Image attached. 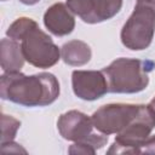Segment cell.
Masks as SVG:
<instances>
[{"label":"cell","mask_w":155,"mask_h":155,"mask_svg":"<svg viewBox=\"0 0 155 155\" xmlns=\"http://www.w3.org/2000/svg\"><path fill=\"white\" fill-rule=\"evenodd\" d=\"M1 98L24 107H44L53 103L59 94V82L50 73L27 76L21 71L1 76Z\"/></svg>","instance_id":"cell-1"},{"label":"cell","mask_w":155,"mask_h":155,"mask_svg":"<svg viewBox=\"0 0 155 155\" xmlns=\"http://www.w3.org/2000/svg\"><path fill=\"white\" fill-rule=\"evenodd\" d=\"M151 62L132 58H117L102 71L108 82V91L113 93H136L147 88Z\"/></svg>","instance_id":"cell-2"},{"label":"cell","mask_w":155,"mask_h":155,"mask_svg":"<svg viewBox=\"0 0 155 155\" xmlns=\"http://www.w3.org/2000/svg\"><path fill=\"white\" fill-rule=\"evenodd\" d=\"M155 33V0H137L134 11L124 24L121 41L130 50L147 48Z\"/></svg>","instance_id":"cell-3"},{"label":"cell","mask_w":155,"mask_h":155,"mask_svg":"<svg viewBox=\"0 0 155 155\" xmlns=\"http://www.w3.org/2000/svg\"><path fill=\"white\" fill-rule=\"evenodd\" d=\"M155 127V113L150 105H140L137 117L120 133L108 154H140L145 140Z\"/></svg>","instance_id":"cell-4"},{"label":"cell","mask_w":155,"mask_h":155,"mask_svg":"<svg viewBox=\"0 0 155 155\" xmlns=\"http://www.w3.org/2000/svg\"><path fill=\"white\" fill-rule=\"evenodd\" d=\"M57 127L64 139L88 144L96 150L108 142V134L94 127L92 117L78 110H70L62 114L58 119Z\"/></svg>","instance_id":"cell-5"},{"label":"cell","mask_w":155,"mask_h":155,"mask_svg":"<svg viewBox=\"0 0 155 155\" xmlns=\"http://www.w3.org/2000/svg\"><path fill=\"white\" fill-rule=\"evenodd\" d=\"M21 46L24 59L38 68H50L54 65L61 57L58 47L52 39L39 28L38 23L21 39Z\"/></svg>","instance_id":"cell-6"},{"label":"cell","mask_w":155,"mask_h":155,"mask_svg":"<svg viewBox=\"0 0 155 155\" xmlns=\"http://www.w3.org/2000/svg\"><path fill=\"white\" fill-rule=\"evenodd\" d=\"M139 109L140 104H107L93 113L92 121L98 131L108 136L117 134L137 117Z\"/></svg>","instance_id":"cell-7"},{"label":"cell","mask_w":155,"mask_h":155,"mask_svg":"<svg viewBox=\"0 0 155 155\" xmlns=\"http://www.w3.org/2000/svg\"><path fill=\"white\" fill-rule=\"evenodd\" d=\"M74 93L85 101H94L108 92V82L103 71L74 70L71 74Z\"/></svg>","instance_id":"cell-8"},{"label":"cell","mask_w":155,"mask_h":155,"mask_svg":"<svg viewBox=\"0 0 155 155\" xmlns=\"http://www.w3.org/2000/svg\"><path fill=\"white\" fill-rule=\"evenodd\" d=\"M71 11L64 4H54L47 8L44 16V23L46 28L57 36L68 35L75 27V21Z\"/></svg>","instance_id":"cell-9"},{"label":"cell","mask_w":155,"mask_h":155,"mask_svg":"<svg viewBox=\"0 0 155 155\" xmlns=\"http://www.w3.org/2000/svg\"><path fill=\"white\" fill-rule=\"evenodd\" d=\"M24 63L21 44L13 39L1 40V67L5 73L19 71Z\"/></svg>","instance_id":"cell-10"},{"label":"cell","mask_w":155,"mask_h":155,"mask_svg":"<svg viewBox=\"0 0 155 155\" xmlns=\"http://www.w3.org/2000/svg\"><path fill=\"white\" fill-rule=\"evenodd\" d=\"M61 56L63 61L69 65H84L91 58L90 46L80 40H73L63 45L61 50Z\"/></svg>","instance_id":"cell-11"},{"label":"cell","mask_w":155,"mask_h":155,"mask_svg":"<svg viewBox=\"0 0 155 155\" xmlns=\"http://www.w3.org/2000/svg\"><path fill=\"white\" fill-rule=\"evenodd\" d=\"M122 0H93V10L87 23H99L114 17L121 8Z\"/></svg>","instance_id":"cell-12"},{"label":"cell","mask_w":155,"mask_h":155,"mask_svg":"<svg viewBox=\"0 0 155 155\" xmlns=\"http://www.w3.org/2000/svg\"><path fill=\"white\" fill-rule=\"evenodd\" d=\"M36 24L35 21H33L31 18H27V17H22V18H18L16 19L7 29L6 34L7 36H10V39H13V40H19L27 34V31L33 28L34 25Z\"/></svg>","instance_id":"cell-13"},{"label":"cell","mask_w":155,"mask_h":155,"mask_svg":"<svg viewBox=\"0 0 155 155\" xmlns=\"http://www.w3.org/2000/svg\"><path fill=\"white\" fill-rule=\"evenodd\" d=\"M19 126H21V122L17 119L2 114L1 116V144L12 142Z\"/></svg>","instance_id":"cell-14"},{"label":"cell","mask_w":155,"mask_h":155,"mask_svg":"<svg viewBox=\"0 0 155 155\" xmlns=\"http://www.w3.org/2000/svg\"><path fill=\"white\" fill-rule=\"evenodd\" d=\"M67 6L74 15H78L87 23L93 10V0H67Z\"/></svg>","instance_id":"cell-15"},{"label":"cell","mask_w":155,"mask_h":155,"mask_svg":"<svg viewBox=\"0 0 155 155\" xmlns=\"http://www.w3.org/2000/svg\"><path fill=\"white\" fill-rule=\"evenodd\" d=\"M70 154H94L96 149L88 144H84V143H75L73 144L69 150Z\"/></svg>","instance_id":"cell-16"},{"label":"cell","mask_w":155,"mask_h":155,"mask_svg":"<svg viewBox=\"0 0 155 155\" xmlns=\"http://www.w3.org/2000/svg\"><path fill=\"white\" fill-rule=\"evenodd\" d=\"M142 153H147V154H155V136L149 137L143 148H142Z\"/></svg>","instance_id":"cell-17"},{"label":"cell","mask_w":155,"mask_h":155,"mask_svg":"<svg viewBox=\"0 0 155 155\" xmlns=\"http://www.w3.org/2000/svg\"><path fill=\"white\" fill-rule=\"evenodd\" d=\"M4 144H7L8 145V148H6V147H1V151L2 153H27L23 148H21L18 144H16V143H13V142H7V143H4Z\"/></svg>","instance_id":"cell-18"},{"label":"cell","mask_w":155,"mask_h":155,"mask_svg":"<svg viewBox=\"0 0 155 155\" xmlns=\"http://www.w3.org/2000/svg\"><path fill=\"white\" fill-rule=\"evenodd\" d=\"M23 4H25V5H34V4H36L39 0H21Z\"/></svg>","instance_id":"cell-19"},{"label":"cell","mask_w":155,"mask_h":155,"mask_svg":"<svg viewBox=\"0 0 155 155\" xmlns=\"http://www.w3.org/2000/svg\"><path fill=\"white\" fill-rule=\"evenodd\" d=\"M151 108H153V110H154V113H155V97L151 99V102H150V104H149Z\"/></svg>","instance_id":"cell-20"},{"label":"cell","mask_w":155,"mask_h":155,"mask_svg":"<svg viewBox=\"0 0 155 155\" xmlns=\"http://www.w3.org/2000/svg\"><path fill=\"white\" fill-rule=\"evenodd\" d=\"M2 1H5V0H2Z\"/></svg>","instance_id":"cell-21"}]
</instances>
